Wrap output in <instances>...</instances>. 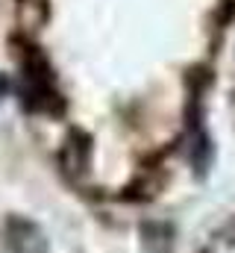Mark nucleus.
<instances>
[{"instance_id": "obj_1", "label": "nucleus", "mask_w": 235, "mask_h": 253, "mask_svg": "<svg viewBox=\"0 0 235 253\" xmlns=\"http://www.w3.org/2000/svg\"><path fill=\"white\" fill-rule=\"evenodd\" d=\"M6 239H9V245H12L15 253H50L44 233L33 221H24V218H9Z\"/></svg>"}]
</instances>
